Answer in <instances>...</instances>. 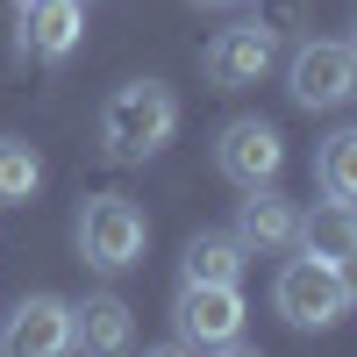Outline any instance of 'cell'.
Wrapping results in <instances>:
<instances>
[{"mask_svg":"<svg viewBox=\"0 0 357 357\" xmlns=\"http://www.w3.org/2000/svg\"><path fill=\"white\" fill-rule=\"evenodd\" d=\"M200 8H236V0H200Z\"/></svg>","mask_w":357,"mask_h":357,"instance_id":"obj_17","label":"cell"},{"mask_svg":"<svg viewBox=\"0 0 357 357\" xmlns=\"http://www.w3.org/2000/svg\"><path fill=\"white\" fill-rule=\"evenodd\" d=\"M350 57H357V36H350Z\"/></svg>","mask_w":357,"mask_h":357,"instance_id":"obj_18","label":"cell"},{"mask_svg":"<svg viewBox=\"0 0 357 357\" xmlns=\"http://www.w3.org/2000/svg\"><path fill=\"white\" fill-rule=\"evenodd\" d=\"M79 36H86V0H29L22 8V57L57 65L79 50Z\"/></svg>","mask_w":357,"mask_h":357,"instance_id":"obj_9","label":"cell"},{"mask_svg":"<svg viewBox=\"0 0 357 357\" xmlns=\"http://www.w3.org/2000/svg\"><path fill=\"white\" fill-rule=\"evenodd\" d=\"M143 243H151V222L129 193H93L79 207V257L93 272H129L143 264Z\"/></svg>","mask_w":357,"mask_h":357,"instance_id":"obj_2","label":"cell"},{"mask_svg":"<svg viewBox=\"0 0 357 357\" xmlns=\"http://www.w3.org/2000/svg\"><path fill=\"white\" fill-rule=\"evenodd\" d=\"M293 229H301V215H293V200H279L272 186H250L243 207H236V243L272 257V250H293Z\"/></svg>","mask_w":357,"mask_h":357,"instance_id":"obj_10","label":"cell"},{"mask_svg":"<svg viewBox=\"0 0 357 357\" xmlns=\"http://www.w3.org/2000/svg\"><path fill=\"white\" fill-rule=\"evenodd\" d=\"M200 65H207L215 86H229V93H236V86H257L264 72L279 65V36H272L264 22H236V29H222V36L207 43Z\"/></svg>","mask_w":357,"mask_h":357,"instance_id":"obj_7","label":"cell"},{"mask_svg":"<svg viewBox=\"0 0 357 357\" xmlns=\"http://www.w3.org/2000/svg\"><path fill=\"white\" fill-rule=\"evenodd\" d=\"M178 279H193V286H236V279H243V243H236V236H193L186 257H178Z\"/></svg>","mask_w":357,"mask_h":357,"instance_id":"obj_13","label":"cell"},{"mask_svg":"<svg viewBox=\"0 0 357 357\" xmlns=\"http://www.w3.org/2000/svg\"><path fill=\"white\" fill-rule=\"evenodd\" d=\"M215 172L229 178V186H272V178L286 172V143L272 122H257V114H243V122H229L215 136Z\"/></svg>","mask_w":357,"mask_h":357,"instance_id":"obj_5","label":"cell"},{"mask_svg":"<svg viewBox=\"0 0 357 357\" xmlns=\"http://www.w3.org/2000/svg\"><path fill=\"white\" fill-rule=\"evenodd\" d=\"M272 301H279V314L293 321V329H329V321L350 307L343 286H336V264H329V257H307V250L293 257V264H279Z\"/></svg>","mask_w":357,"mask_h":357,"instance_id":"obj_4","label":"cell"},{"mask_svg":"<svg viewBox=\"0 0 357 357\" xmlns=\"http://www.w3.org/2000/svg\"><path fill=\"white\" fill-rule=\"evenodd\" d=\"M136 343V321H129V301H114V293H86V301L72 307V350H129Z\"/></svg>","mask_w":357,"mask_h":357,"instance_id":"obj_11","label":"cell"},{"mask_svg":"<svg viewBox=\"0 0 357 357\" xmlns=\"http://www.w3.org/2000/svg\"><path fill=\"white\" fill-rule=\"evenodd\" d=\"M172 129H178V100L158 79H129V86H114L100 100V143H107V158H122V165H143L151 151H165Z\"/></svg>","mask_w":357,"mask_h":357,"instance_id":"obj_1","label":"cell"},{"mask_svg":"<svg viewBox=\"0 0 357 357\" xmlns=\"http://www.w3.org/2000/svg\"><path fill=\"white\" fill-rule=\"evenodd\" d=\"M314 186L336 193V200H357V129L321 136V151H314Z\"/></svg>","mask_w":357,"mask_h":357,"instance_id":"obj_14","label":"cell"},{"mask_svg":"<svg viewBox=\"0 0 357 357\" xmlns=\"http://www.w3.org/2000/svg\"><path fill=\"white\" fill-rule=\"evenodd\" d=\"M293 243H301L307 257H343L357 243V200H336V193H321L314 200V215H301V229H293Z\"/></svg>","mask_w":357,"mask_h":357,"instance_id":"obj_12","label":"cell"},{"mask_svg":"<svg viewBox=\"0 0 357 357\" xmlns=\"http://www.w3.org/2000/svg\"><path fill=\"white\" fill-rule=\"evenodd\" d=\"M15 8H29V0H15Z\"/></svg>","mask_w":357,"mask_h":357,"instance_id":"obj_19","label":"cell"},{"mask_svg":"<svg viewBox=\"0 0 357 357\" xmlns=\"http://www.w3.org/2000/svg\"><path fill=\"white\" fill-rule=\"evenodd\" d=\"M172 336L186 350H236V343H243V293H236V286H193V279H178Z\"/></svg>","mask_w":357,"mask_h":357,"instance_id":"obj_3","label":"cell"},{"mask_svg":"<svg viewBox=\"0 0 357 357\" xmlns=\"http://www.w3.org/2000/svg\"><path fill=\"white\" fill-rule=\"evenodd\" d=\"M286 93L301 100L307 114L343 107L357 93V57H350V43H301L293 65H286Z\"/></svg>","mask_w":357,"mask_h":357,"instance_id":"obj_6","label":"cell"},{"mask_svg":"<svg viewBox=\"0 0 357 357\" xmlns=\"http://www.w3.org/2000/svg\"><path fill=\"white\" fill-rule=\"evenodd\" d=\"M336 286H343V301H357V243L336 257Z\"/></svg>","mask_w":357,"mask_h":357,"instance_id":"obj_16","label":"cell"},{"mask_svg":"<svg viewBox=\"0 0 357 357\" xmlns=\"http://www.w3.org/2000/svg\"><path fill=\"white\" fill-rule=\"evenodd\" d=\"M0 350L8 357H57V350H72V307L57 301V293H29V301L8 314V329H0Z\"/></svg>","mask_w":357,"mask_h":357,"instance_id":"obj_8","label":"cell"},{"mask_svg":"<svg viewBox=\"0 0 357 357\" xmlns=\"http://www.w3.org/2000/svg\"><path fill=\"white\" fill-rule=\"evenodd\" d=\"M36 186H43V158L29 151L22 136H0V207L36 200Z\"/></svg>","mask_w":357,"mask_h":357,"instance_id":"obj_15","label":"cell"}]
</instances>
